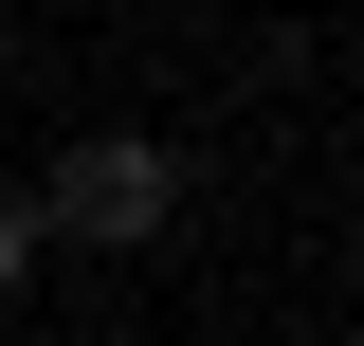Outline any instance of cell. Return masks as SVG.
<instances>
[{
	"mask_svg": "<svg viewBox=\"0 0 364 346\" xmlns=\"http://www.w3.org/2000/svg\"><path fill=\"white\" fill-rule=\"evenodd\" d=\"M18 201H37V237H91V256H146V237L182 219V164H164L146 128H91V146H55V164L18 182Z\"/></svg>",
	"mask_w": 364,
	"mask_h": 346,
	"instance_id": "cell-1",
	"label": "cell"
},
{
	"mask_svg": "<svg viewBox=\"0 0 364 346\" xmlns=\"http://www.w3.org/2000/svg\"><path fill=\"white\" fill-rule=\"evenodd\" d=\"M55 237H37V201H18V182H0V292H18V273H37Z\"/></svg>",
	"mask_w": 364,
	"mask_h": 346,
	"instance_id": "cell-2",
	"label": "cell"
}]
</instances>
